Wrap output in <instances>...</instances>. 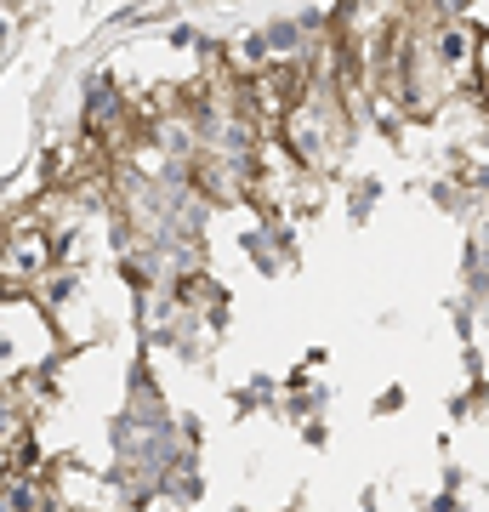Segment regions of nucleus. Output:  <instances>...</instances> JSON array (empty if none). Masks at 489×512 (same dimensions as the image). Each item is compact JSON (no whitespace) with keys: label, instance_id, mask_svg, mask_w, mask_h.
I'll return each instance as SVG.
<instances>
[{"label":"nucleus","instance_id":"f257e3e1","mask_svg":"<svg viewBox=\"0 0 489 512\" xmlns=\"http://www.w3.org/2000/svg\"><path fill=\"white\" fill-rule=\"evenodd\" d=\"M52 268V239L40 228H12L0 239V285H35Z\"/></svg>","mask_w":489,"mask_h":512},{"label":"nucleus","instance_id":"f03ea898","mask_svg":"<svg viewBox=\"0 0 489 512\" xmlns=\"http://www.w3.org/2000/svg\"><path fill=\"white\" fill-rule=\"evenodd\" d=\"M296 74L290 69H268L262 80H256V109L262 114H290V103H296Z\"/></svg>","mask_w":489,"mask_h":512},{"label":"nucleus","instance_id":"7ed1b4c3","mask_svg":"<svg viewBox=\"0 0 489 512\" xmlns=\"http://www.w3.org/2000/svg\"><path fill=\"white\" fill-rule=\"evenodd\" d=\"M467 52H472V35L450 23V29L438 35V69H461V63H467Z\"/></svg>","mask_w":489,"mask_h":512}]
</instances>
